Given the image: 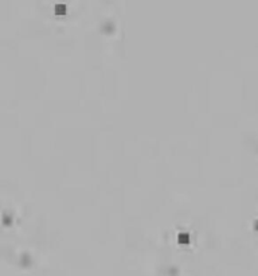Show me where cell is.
Wrapping results in <instances>:
<instances>
[{
    "instance_id": "6da1fadb",
    "label": "cell",
    "mask_w": 258,
    "mask_h": 276,
    "mask_svg": "<svg viewBox=\"0 0 258 276\" xmlns=\"http://www.w3.org/2000/svg\"><path fill=\"white\" fill-rule=\"evenodd\" d=\"M179 237H180L179 240H180L181 242H183V241H187V240H188V236H187V234H180Z\"/></svg>"
}]
</instances>
